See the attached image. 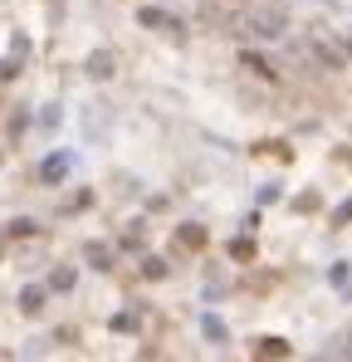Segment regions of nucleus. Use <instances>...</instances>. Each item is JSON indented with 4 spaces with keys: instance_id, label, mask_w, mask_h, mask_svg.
<instances>
[{
    "instance_id": "obj_1",
    "label": "nucleus",
    "mask_w": 352,
    "mask_h": 362,
    "mask_svg": "<svg viewBox=\"0 0 352 362\" xmlns=\"http://www.w3.org/2000/svg\"><path fill=\"white\" fill-rule=\"evenodd\" d=\"M245 30L259 35V39H279V35H284V10H254V15L245 20Z\"/></svg>"
},
{
    "instance_id": "obj_2",
    "label": "nucleus",
    "mask_w": 352,
    "mask_h": 362,
    "mask_svg": "<svg viewBox=\"0 0 352 362\" xmlns=\"http://www.w3.org/2000/svg\"><path fill=\"white\" fill-rule=\"evenodd\" d=\"M308 59H313V64H323L328 74H338V69H343V49H338V44H328V39H308Z\"/></svg>"
},
{
    "instance_id": "obj_3",
    "label": "nucleus",
    "mask_w": 352,
    "mask_h": 362,
    "mask_svg": "<svg viewBox=\"0 0 352 362\" xmlns=\"http://www.w3.org/2000/svg\"><path fill=\"white\" fill-rule=\"evenodd\" d=\"M113 69H117L113 49H93V54L84 59V74H89V79H113Z\"/></svg>"
},
{
    "instance_id": "obj_4",
    "label": "nucleus",
    "mask_w": 352,
    "mask_h": 362,
    "mask_svg": "<svg viewBox=\"0 0 352 362\" xmlns=\"http://www.w3.org/2000/svg\"><path fill=\"white\" fill-rule=\"evenodd\" d=\"M206 245V225H181L176 230V250H201Z\"/></svg>"
},
{
    "instance_id": "obj_5",
    "label": "nucleus",
    "mask_w": 352,
    "mask_h": 362,
    "mask_svg": "<svg viewBox=\"0 0 352 362\" xmlns=\"http://www.w3.org/2000/svg\"><path fill=\"white\" fill-rule=\"evenodd\" d=\"M39 308H44V289H39V284L20 289V313H39Z\"/></svg>"
},
{
    "instance_id": "obj_6",
    "label": "nucleus",
    "mask_w": 352,
    "mask_h": 362,
    "mask_svg": "<svg viewBox=\"0 0 352 362\" xmlns=\"http://www.w3.org/2000/svg\"><path fill=\"white\" fill-rule=\"evenodd\" d=\"M254 358H289V343L284 338H259L254 343Z\"/></svg>"
},
{
    "instance_id": "obj_7",
    "label": "nucleus",
    "mask_w": 352,
    "mask_h": 362,
    "mask_svg": "<svg viewBox=\"0 0 352 362\" xmlns=\"http://www.w3.org/2000/svg\"><path fill=\"white\" fill-rule=\"evenodd\" d=\"M84 260H89L93 270H108V245H98V240H89V245H84Z\"/></svg>"
},
{
    "instance_id": "obj_8",
    "label": "nucleus",
    "mask_w": 352,
    "mask_h": 362,
    "mask_svg": "<svg viewBox=\"0 0 352 362\" xmlns=\"http://www.w3.org/2000/svg\"><path fill=\"white\" fill-rule=\"evenodd\" d=\"M64 172H69V157H49L44 162V181H64Z\"/></svg>"
},
{
    "instance_id": "obj_9",
    "label": "nucleus",
    "mask_w": 352,
    "mask_h": 362,
    "mask_svg": "<svg viewBox=\"0 0 352 362\" xmlns=\"http://www.w3.org/2000/svg\"><path fill=\"white\" fill-rule=\"evenodd\" d=\"M137 20H142V25H147V30H171V20H167V15H162V10H142V15H137Z\"/></svg>"
},
{
    "instance_id": "obj_10",
    "label": "nucleus",
    "mask_w": 352,
    "mask_h": 362,
    "mask_svg": "<svg viewBox=\"0 0 352 362\" xmlns=\"http://www.w3.org/2000/svg\"><path fill=\"white\" fill-rule=\"evenodd\" d=\"M328 358H352V328L338 338V343H333V348H328Z\"/></svg>"
},
{
    "instance_id": "obj_11",
    "label": "nucleus",
    "mask_w": 352,
    "mask_h": 362,
    "mask_svg": "<svg viewBox=\"0 0 352 362\" xmlns=\"http://www.w3.org/2000/svg\"><path fill=\"white\" fill-rule=\"evenodd\" d=\"M201 328H206L216 343H226V323H221V318H201Z\"/></svg>"
},
{
    "instance_id": "obj_12",
    "label": "nucleus",
    "mask_w": 352,
    "mask_h": 362,
    "mask_svg": "<svg viewBox=\"0 0 352 362\" xmlns=\"http://www.w3.org/2000/svg\"><path fill=\"white\" fill-rule=\"evenodd\" d=\"M245 69H254V74H259V79H274V69H269V64H264V59H254V54H249V59H245Z\"/></svg>"
},
{
    "instance_id": "obj_13",
    "label": "nucleus",
    "mask_w": 352,
    "mask_h": 362,
    "mask_svg": "<svg viewBox=\"0 0 352 362\" xmlns=\"http://www.w3.org/2000/svg\"><path fill=\"white\" fill-rule=\"evenodd\" d=\"M230 255H235V260H249V255H254V245H249V240H235Z\"/></svg>"
},
{
    "instance_id": "obj_14",
    "label": "nucleus",
    "mask_w": 352,
    "mask_h": 362,
    "mask_svg": "<svg viewBox=\"0 0 352 362\" xmlns=\"http://www.w3.org/2000/svg\"><path fill=\"white\" fill-rule=\"evenodd\" d=\"M113 328H117V333H122V328H137V313H117Z\"/></svg>"
},
{
    "instance_id": "obj_15",
    "label": "nucleus",
    "mask_w": 352,
    "mask_h": 362,
    "mask_svg": "<svg viewBox=\"0 0 352 362\" xmlns=\"http://www.w3.org/2000/svg\"><path fill=\"white\" fill-rule=\"evenodd\" d=\"M142 274H147V279H157V274H167V265H162V260H147V265H142Z\"/></svg>"
},
{
    "instance_id": "obj_16",
    "label": "nucleus",
    "mask_w": 352,
    "mask_h": 362,
    "mask_svg": "<svg viewBox=\"0 0 352 362\" xmlns=\"http://www.w3.org/2000/svg\"><path fill=\"white\" fill-rule=\"evenodd\" d=\"M226 5H235V0H226Z\"/></svg>"
}]
</instances>
